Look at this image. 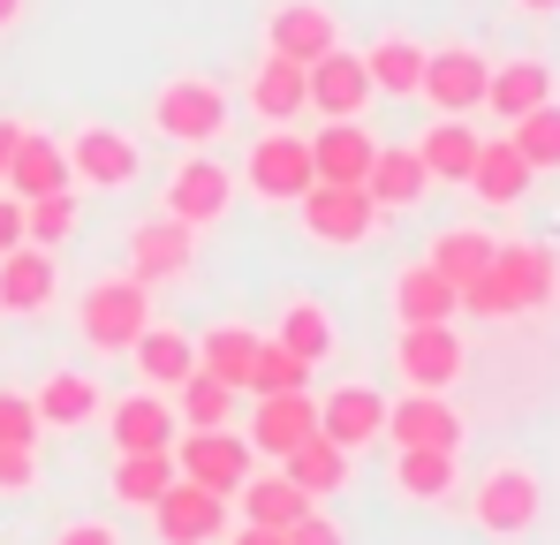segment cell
<instances>
[{
    "label": "cell",
    "mask_w": 560,
    "mask_h": 545,
    "mask_svg": "<svg viewBox=\"0 0 560 545\" xmlns=\"http://www.w3.org/2000/svg\"><path fill=\"white\" fill-rule=\"evenodd\" d=\"M553 303V251L538 243H500L492 266L463 288V311L477 318H515V311H546Z\"/></svg>",
    "instance_id": "1"
},
{
    "label": "cell",
    "mask_w": 560,
    "mask_h": 545,
    "mask_svg": "<svg viewBox=\"0 0 560 545\" xmlns=\"http://www.w3.org/2000/svg\"><path fill=\"white\" fill-rule=\"evenodd\" d=\"M77 318H84V341H92V349H114V357H121V349H137V334L152 326V288H144L137 272L98 280Z\"/></svg>",
    "instance_id": "2"
},
{
    "label": "cell",
    "mask_w": 560,
    "mask_h": 545,
    "mask_svg": "<svg viewBox=\"0 0 560 545\" xmlns=\"http://www.w3.org/2000/svg\"><path fill=\"white\" fill-rule=\"evenodd\" d=\"M295 212H303V228H311V243H326V251H349V243H364L378 220L372 189L364 182H311L303 197H295Z\"/></svg>",
    "instance_id": "3"
},
{
    "label": "cell",
    "mask_w": 560,
    "mask_h": 545,
    "mask_svg": "<svg viewBox=\"0 0 560 545\" xmlns=\"http://www.w3.org/2000/svg\"><path fill=\"white\" fill-rule=\"evenodd\" d=\"M152 129L175 137V144H212L228 129V91L212 84V77H175L152 98Z\"/></svg>",
    "instance_id": "4"
},
{
    "label": "cell",
    "mask_w": 560,
    "mask_h": 545,
    "mask_svg": "<svg viewBox=\"0 0 560 545\" xmlns=\"http://www.w3.org/2000/svg\"><path fill=\"white\" fill-rule=\"evenodd\" d=\"M167 454H175V477L220 492V500H235V485L250 477V440H235L228 425H212V432H175Z\"/></svg>",
    "instance_id": "5"
},
{
    "label": "cell",
    "mask_w": 560,
    "mask_h": 545,
    "mask_svg": "<svg viewBox=\"0 0 560 545\" xmlns=\"http://www.w3.org/2000/svg\"><path fill=\"white\" fill-rule=\"evenodd\" d=\"M469 515H477L485 531H500V538L530 531V523H538V477H530L523 462H500V469H485V477H477V500H469Z\"/></svg>",
    "instance_id": "6"
},
{
    "label": "cell",
    "mask_w": 560,
    "mask_h": 545,
    "mask_svg": "<svg viewBox=\"0 0 560 545\" xmlns=\"http://www.w3.org/2000/svg\"><path fill=\"white\" fill-rule=\"evenodd\" d=\"M152 523H160V545H212L228 531V500L205 492V485H189V477H175L152 500Z\"/></svg>",
    "instance_id": "7"
},
{
    "label": "cell",
    "mask_w": 560,
    "mask_h": 545,
    "mask_svg": "<svg viewBox=\"0 0 560 545\" xmlns=\"http://www.w3.org/2000/svg\"><path fill=\"white\" fill-rule=\"evenodd\" d=\"M485 84H492V61H485V54L440 46V54H424V84H417V98H432L440 114H477V106H485Z\"/></svg>",
    "instance_id": "8"
},
{
    "label": "cell",
    "mask_w": 560,
    "mask_h": 545,
    "mask_svg": "<svg viewBox=\"0 0 560 545\" xmlns=\"http://www.w3.org/2000/svg\"><path fill=\"white\" fill-rule=\"evenodd\" d=\"M318 432V402L311 386H288V394H250V454H288Z\"/></svg>",
    "instance_id": "9"
},
{
    "label": "cell",
    "mask_w": 560,
    "mask_h": 545,
    "mask_svg": "<svg viewBox=\"0 0 560 545\" xmlns=\"http://www.w3.org/2000/svg\"><path fill=\"white\" fill-rule=\"evenodd\" d=\"M311 106H318L326 121H357V114L372 106V69H364V54L326 46V54L311 61Z\"/></svg>",
    "instance_id": "10"
},
{
    "label": "cell",
    "mask_w": 560,
    "mask_h": 545,
    "mask_svg": "<svg viewBox=\"0 0 560 545\" xmlns=\"http://www.w3.org/2000/svg\"><path fill=\"white\" fill-rule=\"evenodd\" d=\"M394 363H401V379H409V386L447 394V386L463 379V341H455V318H447V326H401Z\"/></svg>",
    "instance_id": "11"
},
{
    "label": "cell",
    "mask_w": 560,
    "mask_h": 545,
    "mask_svg": "<svg viewBox=\"0 0 560 545\" xmlns=\"http://www.w3.org/2000/svg\"><path fill=\"white\" fill-rule=\"evenodd\" d=\"M386 440H394V448H440V454H455V448H463V417H455L440 394L409 386V402H386Z\"/></svg>",
    "instance_id": "12"
},
{
    "label": "cell",
    "mask_w": 560,
    "mask_h": 545,
    "mask_svg": "<svg viewBox=\"0 0 560 545\" xmlns=\"http://www.w3.org/2000/svg\"><path fill=\"white\" fill-rule=\"evenodd\" d=\"M228 205H235V175L220 160H183L167 182V220H183V228H212Z\"/></svg>",
    "instance_id": "13"
},
{
    "label": "cell",
    "mask_w": 560,
    "mask_h": 545,
    "mask_svg": "<svg viewBox=\"0 0 560 545\" xmlns=\"http://www.w3.org/2000/svg\"><path fill=\"white\" fill-rule=\"evenodd\" d=\"M250 189L266 197V205H295L303 189H311V137H258V152H250Z\"/></svg>",
    "instance_id": "14"
},
{
    "label": "cell",
    "mask_w": 560,
    "mask_h": 545,
    "mask_svg": "<svg viewBox=\"0 0 560 545\" xmlns=\"http://www.w3.org/2000/svg\"><path fill=\"white\" fill-rule=\"evenodd\" d=\"M106 432H114V454H167L175 432H183V417H175L160 394H121V402L106 409Z\"/></svg>",
    "instance_id": "15"
},
{
    "label": "cell",
    "mask_w": 560,
    "mask_h": 545,
    "mask_svg": "<svg viewBox=\"0 0 560 545\" xmlns=\"http://www.w3.org/2000/svg\"><path fill=\"white\" fill-rule=\"evenodd\" d=\"M326 46H341V31H334V8H318V0H288V8H273V23H266V54H280V61H318Z\"/></svg>",
    "instance_id": "16"
},
{
    "label": "cell",
    "mask_w": 560,
    "mask_h": 545,
    "mask_svg": "<svg viewBox=\"0 0 560 545\" xmlns=\"http://www.w3.org/2000/svg\"><path fill=\"white\" fill-rule=\"evenodd\" d=\"M318 432L334 440V448H372V440H386V394H372V386H334L326 402H318Z\"/></svg>",
    "instance_id": "17"
},
{
    "label": "cell",
    "mask_w": 560,
    "mask_h": 545,
    "mask_svg": "<svg viewBox=\"0 0 560 545\" xmlns=\"http://www.w3.org/2000/svg\"><path fill=\"white\" fill-rule=\"evenodd\" d=\"M137 144L121 137V129H77V144H69V175L77 182H92V189H121V182H137Z\"/></svg>",
    "instance_id": "18"
},
{
    "label": "cell",
    "mask_w": 560,
    "mask_h": 545,
    "mask_svg": "<svg viewBox=\"0 0 560 545\" xmlns=\"http://www.w3.org/2000/svg\"><path fill=\"white\" fill-rule=\"evenodd\" d=\"M189 258H197V228H183V220H152V228L129 235V272H137L144 288L189 272Z\"/></svg>",
    "instance_id": "19"
},
{
    "label": "cell",
    "mask_w": 560,
    "mask_h": 545,
    "mask_svg": "<svg viewBox=\"0 0 560 545\" xmlns=\"http://www.w3.org/2000/svg\"><path fill=\"white\" fill-rule=\"evenodd\" d=\"M372 129L364 121H326L311 137V182H364L372 175Z\"/></svg>",
    "instance_id": "20"
},
{
    "label": "cell",
    "mask_w": 560,
    "mask_h": 545,
    "mask_svg": "<svg viewBox=\"0 0 560 545\" xmlns=\"http://www.w3.org/2000/svg\"><path fill=\"white\" fill-rule=\"evenodd\" d=\"M455 311H463V288H455L447 272H432V258L394 280V318H401V326H447Z\"/></svg>",
    "instance_id": "21"
},
{
    "label": "cell",
    "mask_w": 560,
    "mask_h": 545,
    "mask_svg": "<svg viewBox=\"0 0 560 545\" xmlns=\"http://www.w3.org/2000/svg\"><path fill=\"white\" fill-rule=\"evenodd\" d=\"M8 189L31 205V197H54V189H69V144H54V137H15V152H8Z\"/></svg>",
    "instance_id": "22"
},
{
    "label": "cell",
    "mask_w": 560,
    "mask_h": 545,
    "mask_svg": "<svg viewBox=\"0 0 560 545\" xmlns=\"http://www.w3.org/2000/svg\"><path fill=\"white\" fill-rule=\"evenodd\" d=\"M54 303V251L15 243L0 258V311H46Z\"/></svg>",
    "instance_id": "23"
},
{
    "label": "cell",
    "mask_w": 560,
    "mask_h": 545,
    "mask_svg": "<svg viewBox=\"0 0 560 545\" xmlns=\"http://www.w3.org/2000/svg\"><path fill=\"white\" fill-rule=\"evenodd\" d=\"M424 160H417V144L401 152V144H378L372 152V175H364V189H372V205L378 212H401V205H417L424 197Z\"/></svg>",
    "instance_id": "24"
},
{
    "label": "cell",
    "mask_w": 560,
    "mask_h": 545,
    "mask_svg": "<svg viewBox=\"0 0 560 545\" xmlns=\"http://www.w3.org/2000/svg\"><path fill=\"white\" fill-rule=\"evenodd\" d=\"M477 129H469L463 114H447V121H432L424 129V144H417V160H424V175L432 182H469V167H477Z\"/></svg>",
    "instance_id": "25"
},
{
    "label": "cell",
    "mask_w": 560,
    "mask_h": 545,
    "mask_svg": "<svg viewBox=\"0 0 560 545\" xmlns=\"http://www.w3.org/2000/svg\"><path fill=\"white\" fill-rule=\"evenodd\" d=\"M235 500H243V523H273V531H288V523L311 508V492H303L288 469H273V477H258V469H250V477L235 485Z\"/></svg>",
    "instance_id": "26"
},
{
    "label": "cell",
    "mask_w": 560,
    "mask_h": 545,
    "mask_svg": "<svg viewBox=\"0 0 560 545\" xmlns=\"http://www.w3.org/2000/svg\"><path fill=\"white\" fill-rule=\"evenodd\" d=\"M553 98V69L546 61H508V69H492V84H485V106L500 114V121H523L530 106H546Z\"/></svg>",
    "instance_id": "27"
},
{
    "label": "cell",
    "mask_w": 560,
    "mask_h": 545,
    "mask_svg": "<svg viewBox=\"0 0 560 545\" xmlns=\"http://www.w3.org/2000/svg\"><path fill=\"white\" fill-rule=\"evenodd\" d=\"M250 106H258L266 121H295V114L311 106V69H303V61H280V54H273V61L250 77Z\"/></svg>",
    "instance_id": "28"
},
{
    "label": "cell",
    "mask_w": 560,
    "mask_h": 545,
    "mask_svg": "<svg viewBox=\"0 0 560 545\" xmlns=\"http://www.w3.org/2000/svg\"><path fill=\"white\" fill-rule=\"evenodd\" d=\"M31 402H38V425H54V432H77V425L98 417V386L84 379V371H54Z\"/></svg>",
    "instance_id": "29"
},
{
    "label": "cell",
    "mask_w": 560,
    "mask_h": 545,
    "mask_svg": "<svg viewBox=\"0 0 560 545\" xmlns=\"http://www.w3.org/2000/svg\"><path fill=\"white\" fill-rule=\"evenodd\" d=\"M129 357H137V371H144L152 386H183L189 371H197V341H189V334H175V326H144Z\"/></svg>",
    "instance_id": "30"
},
{
    "label": "cell",
    "mask_w": 560,
    "mask_h": 545,
    "mask_svg": "<svg viewBox=\"0 0 560 545\" xmlns=\"http://www.w3.org/2000/svg\"><path fill=\"white\" fill-rule=\"evenodd\" d=\"M469 189L485 197V205H515L523 189H530V160L500 137V144H477V167H469Z\"/></svg>",
    "instance_id": "31"
},
{
    "label": "cell",
    "mask_w": 560,
    "mask_h": 545,
    "mask_svg": "<svg viewBox=\"0 0 560 545\" xmlns=\"http://www.w3.org/2000/svg\"><path fill=\"white\" fill-rule=\"evenodd\" d=\"M280 469L311 492V500H326V492H341V477H349V448H334L326 432H311L303 448H288L280 454Z\"/></svg>",
    "instance_id": "32"
},
{
    "label": "cell",
    "mask_w": 560,
    "mask_h": 545,
    "mask_svg": "<svg viewBox=\"0 0 560 545\" xmlns=\"http://www.w3.org/2000/svg\"><path fill=\"white\" fill-rule=\"evenodd\" d=\"M250 357H258V334L250 326H212L205 341H197V371H212L220 386H250Z\"/></svg>",
    "instance_id": "33"
},
{
    "label": "cell",
    "mask_w": 560,
    "mask_h": 545,
    "mask_svg": "<svg viewBox=\"0 0 560 545\" xmlns=\"http://www.w3.org/2000/svg\"><path fill=\"white\" fill-rule=\"evenodd\" d=\"M273 341L288 349V357H303L311 371H318V363L334 357V341H341V334H334V311H326V303H288V318H280Z\"/></svg>",
    "instance_id": "34"
},
{
    "label": "cell",
    "mask_w": 560,
    "mask_h": 545,
    "mask_svg": "<svg viewBox=\"0 0 560 545\" xmlns=\"http://www.w3.org/2000/svg\"><path fill=\"white\" fill-rule=\"evenodd\" d=\"M364 69H372V91L417 98V84H424V46L417 38H378L372 54H364Z\"/></svg>",
    "instance_id": "35"
},
{
    "label": "cell",
    "mask_w": 560,
    "mask_h": 545,
    "mask_svg": "<svg viewBox=\"0 0 560 545\" xmlns=\"http://www.w3.org/2000/svg\"><path fill=\"white\" fill-rule=\"evenodd\" d=\"M175 485V454H114V500L121 508H152Z\"/></svg>",
    "instance_id": "36"
},
{
    "label": "cell",
    "mask_w": 560,
    "mask_h": 545,
    "mask_svg": "<svg viewBox=\"0 0 560 545\" xmlns=\"http://www.w3.org/2000/svg\"><path fill=\"white\" fill-rule=\"evenodd\" d=\"M228 409H235V386H220L212 371H189L183 386H175V417H183L189 432H212V425H228Z\"/></svg>",
    "instance_id": "37"
},
{
    "label": "cell",
    "mask_w": 560,
    "mask_h": 545,
    "mask_svg": "<svg viewBox=\"0 0 560 545\" xmlns=\"http://www.w3.org/2000/svg\"><path fill=\"white\" fill-rule=\"evenodd\" d=\"M492 251H500L492 235H477V228H447V235L432 243V272H447L455 288H469L477 272L492 266Z\"/></svg>",
    "instance_id": "38"
},
{
    "label": "cell",
    "mask_w": 560,
    "mask_h": 545,
    "mask_svg": "<svg viewBox=\"0 0 560 545\" xmlns=\"http://www.w3.org/2000/svg\"><path fill=\"white\" fill-rule=\"evenodd\" d=\"M508 144L530 160V175H546V167H560V106L546 98V106H530L515 129H508Z\"/></svg>",
    "instance_id": "39"
},
{
    "label": "cell",
    "mask_w": 560,
    "mask_h": 545,
    "mask_svg": "<svg viewBox=\"0 0 560 545\" xmlns=\"http://www.w3.org/2000/svg\"><path fill=\"white\" fill-rule=\"evenodd\" d=\"M394 485H401L409 500H447V485H455V454H440V448H401Z\"/></svg>",
    "instance_id": "40"
},
{
    "label": "cell",
    "mask_w": 560,
    "mask_h": 545,
    "mask_svg": "<svg viewBox=\"0 0 560 545\" xmlns=\"http://www.w3.org/2000/svg\"><path fill=\"white\" fill-rule=\"evenodd\" d=\"M69 235H77V189H54V197H31V205H23V243L54 251V243H69Z\"/></svg>",
    "instance_id": "41"
},
{
    "label": "cell",
    "mask_w": 560,
    "mask_h": 545,
    "mask_svg": "<svg viewBox=\"0 0 560 545\" xmlns=\"http://www.w3.org/2000/svg\"><path fill=\"white\" fill-rule=\"evenodd\" d=\"M288 386H311V363L288 357L280 341H258V357H250V386H243V394H288Z\"/></svg>",
    "instance_id": "42"
},
{
    "label": "cell",
    "mask_w": 560,
    "mask_h": 545,
    "mask_svg": "<svg viewBox=\"0 0 560 545\" xmlns=\"http://www.w3.org/2000/svg\"><path fill=\"white\" fill-rule=\"evenodd\" d=\"M38 402L31 394H0V448H38Z\"/></svg>",
    "instance_id": "43"
},
{
    "label": "cell",
    "mask_w": 560,
    "mask_h": 545,
    "mask_svg": "<svg viewBox=\"0 0 560 545\" xmlns=\"http://www.w3.org/2000/svg\"><path fill=\"white\" fill-rule=\"evenodd\" d=\"M38 477V448H0V492H31Z\"/></svg>",
    "instance_id": "44"
},
{
    "label": "cell",
    "mask_w": 560,
    "mask_h": 545,
    "mask_svg": "<svg viewBox=\"0 0 560 545\" xmlns=\"http://www.w3.org/2000/svg\"><path fill=\"white\" fill-rule=\"evenodd\" d=\"M288 545H341V531H334V523H326L318 508H303V515L288 523Z\"/></svg>",
    "instance_id": "45"
},
{
    "label": "cell",
    "mask_w": 560,
    "mask_h": 545,
    "mask_svg": "<svg viewBox=\"0 0 560 545\" xmlns=\"http://www.w3.org/2000/svg\"><path fill=\"white\" fill-rule=\"evenodd\" d=\"M15 243H23V197H15V189H0V258H8Z\"/></svg>",
    "instance_id": "46"
},
{
    "label": "cell",
    "mask_w": 560,
    "mask_h": 545,
    "mask_svg": "<svg viewBox=\"0 0 560 545\" xmlns=\"http://www.w3.org/2000/svg\"><path fill=\"white\" fill-rule=\"evenodd\" d=\"M54 545H121V538H114V523H69Z\"/></svg>",
    "instance_id": "47"
},
{
    "label": "cell",
    "mask_w": 560,
    "mask_h": 545,
    "mask_svg": "<svg viewBox=\"0 0 560 545\" xmlns=\"http://www.w3.org/2000/svg\"><path fill=\"white\" fill-rule=\"evenodd\" d=\"M235 545H288V531H273V523H243Z\"/></svg>",
    "instance_id": "48"
},
{
    "label": "cell",
    "mask_w": 560,
    "mask_h": 545,
    "mask_svg": "<svg viewBox=\"0 0 560 545\" xmlns=\"http://www.w3.org/2000/svg\"><path fill=\"white\" fill-rule=\"evenodd\" d=\"M15 137H23V129H15V121H0V182H8V152H15Z\"/></svg>",
    "instance_id": "49"
},
{
    "label": "cell",
    "mask_w": 560,
    "mask_h": 545,
    "mask_svg": "<svg viewBox=\"0 0 560 545\" xmlns=\"http://www.w3.org/2000/svg\"><path fill=\"white\" fill-rule=\"evenodd\" d=\"M15 15H23V0H0V31H15Z\"/></svg>",
    "instance_id": "50"
},
{
    "label": "cell",
    "mask_w": 560,
    "mask_h": 545,
    "mask_svg": "<svg viewBox=\"0 0 560 545\" xmlns=\"http://www.w3.org/2000/svg\"><path fill=\"white\" fill-rule=\"evenodd\" d=\"M523 8H530V15H553V8H560V0H523Z\"/></svg>",
    "instance_id": "51"
}]
</instances>
